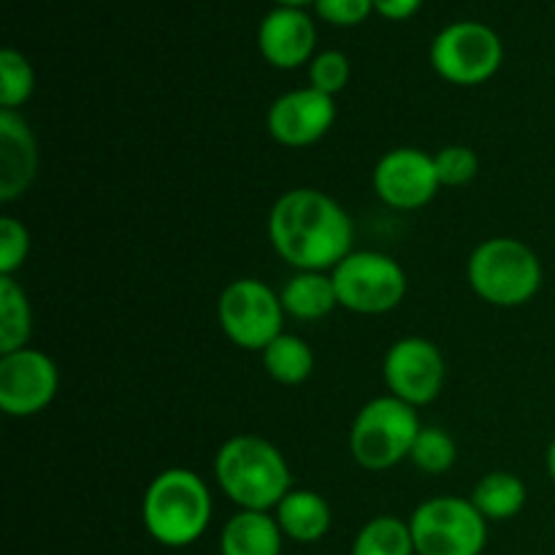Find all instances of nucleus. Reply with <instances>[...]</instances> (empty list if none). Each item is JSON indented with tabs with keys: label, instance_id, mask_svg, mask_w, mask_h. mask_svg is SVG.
I'll list each match as a JSON object with an SVG mask.
<instances>
[{
	"label": "nucleus",
	"instance_id": "nucleus-1",
	"mask_svg": "<svg viewBox=\"0 0 555 555\" xmlns=\"http://www.w3.org/2000/svg\"><path fill=\"white\" fill-rule=\"evenodd\" d=\"M352 220L336 198L293 188L269 211V242L296 271H334L352 253Z\"/></svg>",
	"mask_w": 555,
	"mask_h": 555
},
{
	"label": "nucleus",
	"instance_id": "nucleus-2",
	"mask_svg": "<svg viewBox=\"0 0 555 555\" xmlns=\"http://www.w3.org/2000/svg\"><path fill=\"white\" fill-rule=\"evenodd\" d=\"M215 477L220 491L238 509L255 513H274L293 488L291 466L282 450L255 434H238L220 444L215 455Z\"/></svg>",
	"mask_w": 555,
	"mask_h": 555
},
{
	"label": "nucleus",
	"instance_id": "nucleus-3",
	"mask_svg": "<svg viewBox=\"0 0 555 555\" xmlns=\"http://www.w3.org/2000/svg\"><path fill=\"white\" fill-rule=\"evenodd\" d=\"M141 524L163 547H188L211 524V491L201 475L171 466L155 475L141 499Z\"/></svg>",
	"mask_w": 555,
	"mask_h": 555
},
{
	"label": "nucleus",
	"instance_id": "nucleus-4",
	"mask_svg": "<svg viewBox=\"0 0 555 555\" xmlns=\"http://www.w3.org/2000/svg\"><path fill=\"white\" fill-rule=\"evenodd\" d=\"M466 280L477 298L486 304L515 309L529 304L540 293L545 271L529 244L513 236H493L472 249Z\"/></svg>",
	"mask_w": 555,
	"mask_h": 555
},
{
	"label": "nucleus",
	"instance_id": "nucleus-5",
	"mask_svg": "<svg viewBox=\"0 0 555 555\" xmlns=\"http://www.w3.org/2000/svg\"><path fill=\"white\" fill-rule=\"evenodd\" d=\"M423 423L415 406L396 396H377L358 410L350 428V453L358 466L385 472L410 459Z\"/></svg>",
	"mask_w": 555,
	"mask_h": 555
},
{
	"label": "nucleus",
	"instance_id": "nucleus-6",
	"mask_svg": "<svg viewBox=\"0 0 555 555\" xmlns=\"http://www.w3.org/2000/svg\"><path fill=\"white\" fill-rule=\"evenodd\" d=\"M334 287L339 307L356 314H388L404 301L406 271L390 255L377 249H352L334 271Z\"/></svg>",
	"mask_w": 555,
	"mask_h": 555
},
{
	"label": "nucleus",
	"instance_id": "nucleus-7",
	"mask_svg": "<svg viewBox=\"0 0 555 555\" xmlns=\"http://www.w3.org/2000/svg\"><path fill=\"white\" fill-rule=\"evenodd\" d=\"M285 318L280 293L255 276L233 280L217 298V323L238 350L263 352L276 336L285 334Z\"/></svg>",
	"mask_w": 555,
	"mask_h": 555
},
{
	"label": "nucleus",
	"instance_id": "nucleus-8",
	"mask_svg": "<svg viewBox=\"0 0 555 555\" xmlns=\"http://www.w3.org/2000/svg\"><path fill=\"white\" fill-rule=\"evenodd\" d=\"M410 529L417 555H482L488 545V520L472 499H428L415 507Z\"/></svg>",
	"mask_w": 555,
	"mask_h": 555
},
{
	"label": "nucleus",
	"instance_id": "nucleus-9",
	"mask_svg": "<svg viewBox=\"0 0 555 555\" xmlns=\"http://www.w3.org/2000/svg\"><path fill=\"white\" fill-rule=\"evenodd\" d=\"M428 57H431V68L444 81L475 87L502 68L504 43L493 27L475 20H461L434 36Z\"/></svg>",
	"mask_w": 555,
	"mask_h": 555
},
{
	"label": "nucleus",
	"instance_id": "nucleus-10",
	"mask_svg": "<svg viewBox=\"0 0 555 555\" xmlns=\"http://www.w3.org/2000/svg\"><path fill=\"white\" fill-rule=\"evenodd\" d=\"M448 377L444 356L426 336H401L388 347L383 361V379L388 393L410 406H426L439 399Z\"/></svg>",
	"mask_w": 555,
	"mask_h": 555
},
{
	"label": "nucleus",
	"instance_id": "nucleus-11",
	"mask_svg": "<svg viewBox=\"0 0 555 555\" xmlns=\"http://www.w3.org/2000/svg\"><path fill=\"white\" fill-rule=\"evenodd\" d=\"M60 388L57 363L36 347L0 356V410L9 417H33L49 410Z\"/></svg>",
	"mask_w": 555,
	"mask_h": 555
},
{
	"label": "nucleus",
	"instance_id": "nucleus-12",
	"mask_svg": "<svg viewBox=\"0 0 555 555\" xmlns=\"http://www.w3.org/2000/svg\"><path fill=\"white\" fill-rule=\"evenodd\" d=\"M372 182L377 198L399 211L423 209L437 198L439 188H442L434 155L417 150V146H396V150L385 152L374 166Z\"/></svg>",
	"mask_w": 555,
	"mask_h": 555
},
{
	"label": "nucleus",
	"instance_id": "nucleus-13",
	"mask_svg": "<svg viewBox=\"0 0 555 555\" xmlns=\"http://www.w3.org/2000/svg\"><path fill=\"white\" fill-rule=\"evenodd\" d=\"M336 122V98L314 90V87H298V90L282 92L266 114V128L271 139L291 150L318 144L328 135Z\"/></svg>",
	"mask_w": 555,
	"mask_h": 555
},
{
	"label": "nucleus",
	"instance_id": "nucleus-14",
	"mask_svg": "<svg viewBox=\"0 0 555 555\" xmlns=\"http://www.w3.org/2000/svg\"><path fill=\"white\" fill-rule=\"evenodd\" d=\"M318 30L312 16L296 5H276L260 20L258 49L269 65L280 70L301 68L312 63Z\"/></svg>",
	"mask_w": 555,
	"mask_h": 555
},
{
	"label": "nucleus",
	"instance_id": "nucleus-15",
	"mask_svg": "<svg viewBox=\"0 0 555 555\" xmlns=\"http://www.w3.org/2000/svg\"><path fill=\"white\" fill-rule=\"evenodd\" d=\"M38 173V144L20 112L0 108V201L14 204Z\"/></svg>",
	"mask_w": 555,
	"mask_h": 555
},
{
	"label": "nucleus",
	"instance_id": "nucleus-16",
	"mask_svg": "<svg viewBox=\"0 0 555 555\" xmlns=\"http://www.w3.org/2000/svg\"><path fill=\"white\" fill-rule=\"evenodd\" d=\"M274 518L285 540L301 542V545L320 542L334 524L331 504L325 502V496H320L318 491H309V488H291V493L276 504Z\"/></svg>",
	"mask_w": 555,
	"mask_h": 555
},
{
	"label": "nucleus",
	"instance_id": "nucleus-17",
	"mask_svg": "<svg viewBox=\"0 0 555 555\" xmlns=\"http://www.w3.org/2000/svg\"><path fill=\"white\" fill-rule=\"evenodd\" d=\"M282 534L274 513L238 509L220 534L222 555H282Z\"/></svg>",
	"mask_w": 555,
	"mask_h": 555
},
{
	"label": "nucleus",
	"instance_id": "nucleus-18",
	"mask_svg": "<svg viewBox=\"0 0 555 555\" xmlns=\"http://www.w3.org/2000/svg\"><path fill=\"white\" fill-rule=\"evenodd\" d=\"M280 301L287 318L301 323L328 318L339 307L331 271H296L280 291Z\"/></svg>",
	"mask_w": 555,
	"mask_h": 555
},
{
	"label": "nucleus",
	"instance_id": "nucleus-19",
	"mask_svg": "<svg viewBox=\"0 0 555 555\" xmlns=\"http://www.w3.org/2000/svg\"><path fill=\"white\" fill-rule=\"evenodd\" d=\"M469 499L488 524L513 520L526 507V486L513 472H488L477 480Z\"/></svg>",
	"mask_w": 555,
	"mask_h": 555
},
{
	"label": "nucleus",
	"instance_id": "nucleus-20",
	"mask_svg": "<svg viewBox=\"0 0 555 555\" xmlns=\"http://www.w3.org/2000/svg\"><path fill=\"white\" fill-rule=\"evenodd\" d=\"M260 361H263L266 374H269L274 383L287 385H301L312 377L314 372V352L301 336L296 334H280L263 352H260Z\"/></svg>",
	"mask_w": 555,
	"mask_h": 555
},
{
	"label": "nucleus",
	"instance_id": "nucleus-21",
	"mask_svg": "<svg viewBox=\"0 0 555 555\" xmlns=\"http://www.w3.org/2000/svg\"><path fill=\"white\" fill-rule=\"evenodd\" d=\"M33 336V307L14 276H0V356L25 350Z\"/></svg>",
	"mask_w": 555,
	"mask_h": 555
},
{
	"label": "nucleus",
	"instance_id": "nucleus-22",
	"mask_svg": "<svg viewBox=\"0 0 555 555\" xmlns=\"http://www.w3.org/2000/svg\"><path fill=\"white\" fill-rule=\"evenodd\" d=\"M352 555H417L410 520L377 515L361 526L352 542Z\"/></svg>",
	"mask_w": 555,
	"mask_h": 555
},
{
	"label": "nucleus",
	"instance_id": "nucleus-23",
	"mask_svg": "<svg viewBox=\"0 0 555 555\" xmlns=\"http://www.w3.org/2000/svg\"><path fill=\"white\" fill-rule=\"evenodd\" d=\"M36 90V70L30 60L16 49L0 52V108L3 112H20L30 101Z\"/></svg>",
	"mask_w": 555,
	"mask_h": 555
},
{
	"label": "nucleus",
	"instance_id": "nucleus-24",
	"mask_svg": "<svg viewBox=\"0 0 555 555\" xmlns=\"http://www.w3.org/2000/svg\"><path fill=\"white\" fill-rule=\"evenodd\" d=\"M410 461L423 475H444L459 461V448H455V439L444 428L423 426L415 444H412Z\"/></svg>",
	"mask_w": 555,
	"mask_h": 555
},
{
	"label": "nucleus",
	"instance_id": "nucleus-25",
	"mask_svg": "<svg viewBox=\"0 0 555 555\" xmlns=\"http://www.w3.org/2000/svg\"><path fill=\"white\" fill-rule=\"evenodd\" d=\"M437 177L442 188H464L480 173V157L466 144H448L434 155Z\"/></svg>",
	"mask_w": 555,
	"mask_h": 555
},
{
	"label": "nucleus",
	"instance_id": "nucleus-26",
	"mask_svg": "<svg viewBox=\"0 0 555 555\" xmlns=\"http://www.w3.org/2000/svg\"><path fill=\"white\" fill-rule=\"evenodd\" d=\"M350 81V60L339 49H325L318 52L309 63V87L336 98Z\"/></svg>",
	"mask_w": 555,
	"mask_h": 555
},
{
	"label": "nucleus",
	"instance_id": "nucleus-27",
	"mask_svg": "<svg viewBox=\"0 0 555 555\" xmlns=\"http://www.w3.org/2000/svg\"><path fill=\"white\" fill-rule=\"evenodd\" d=\"M30 255V231L16 217H0V276H14Z\"/></svg>",
	"mask_w": 555,
	"mask_h": 555
},
{
	"label": "nucleus",
	"instance_id": "nucleus-28",
	"mask_svg": "<svg viewBox=\"0 0 555 555\" xmlns=\"http://www.w3.org/2000/svg\"><path fill=\"white\" fill-rule=\"evenodd\" d=\"M314 11L328 25L352 27L369 20V14L374 11V0H314Z\"/></svg>",
	"mask_w": 555,
	"mask_h": 555
},
{
	"label": "nucleus",
	"instance_id": "nucleus-29",
	"mask_svg": "<svg viewBox=\"0 0 555 555\" xmlns=\"http://www.w3.org/2000/svg\"><path fill=\"white\" fill-rule=\"evenodd\" d=\"M423 5V0H374V11L385 20H410V16L417 14V9Z\"/></svg>",
	"mask_w": 555,
	"mask_h": 555
},
{
	"label": "nucleus",
	"instance_id": "nucleus-30",
	"mask_svg": "<svg viewBox=\"0 0 555 555\" xmlns=\"http://www.w3.org/2000/svg\"><path fill=\"white\" fill-rule=\"evenodd\" d=\"M547 475H551V480L555 482V439L551 442V448H547Z\"/></svg>",
	"mask_w": 555,
	"mask_h": 555
},
{
	"label": "nucleus",
	"instance_id": "nucleus-31",
	"mask_svg": "<svg viewBox=\"0 0 555 555\" xmlns=\"http://www.w3.org/2000/svg\"><path fill=\"white\" fill-rule=\"evenodd\" d=\"M307 3H314V0H276V5H296V9H304Z\"/></svg>",
	"mask_w": 555,
	"mask_h": 555
}]
</instances>
